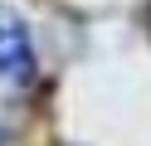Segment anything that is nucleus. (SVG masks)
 Segmentation results:
<instances>
[{
    "label": "nucleus",
    "mask_w": 151,
    "mask_h": 146,
    "mask_svg": "<svg viewBox=\"0 0 151 146\" xmlns=\"http://www.w3.org/2000/svg\"><path fill=\"white\" fill-rule=\"evenodd\" d=\"M39 58H34V39L24 29V19L0 15V83H34Z\"/></svg>",
    "instance_id": "nucleus-1"
},
{
    "label": "nucleus",
    "mask_w": 151,
    "mask_h": 146,
    "mask_svg": "<svg viewBox=\"0 0 151 146\" xmlns=\"http://www.w3.org/2000/svg\"><path fill=\"white\" fill-rule=\"evenodd\" d=\"M0 146H5V117H0Z\"/></svg>",
    "instance_id": "nucleus-2"
}]
</instances>
